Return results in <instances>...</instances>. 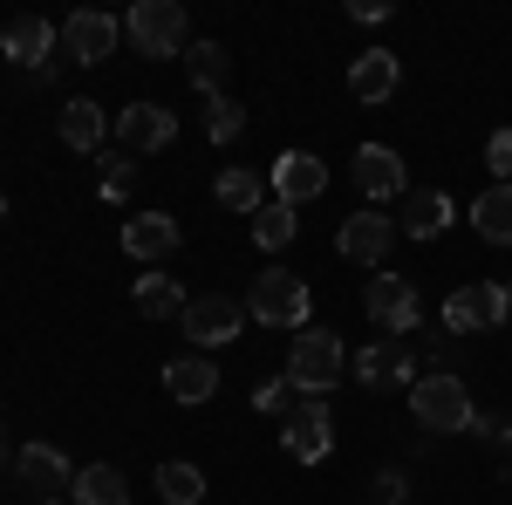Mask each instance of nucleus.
Returning <instances> with one entry per match:
<instances>
[{
	"label": "nucleus",
	"mask_w": 512,
	"mask_h": 505,
	"mask_svg": "<svg viewBox=\"0 0 512 505\" xmlns=\"http://www.w3.org/2000/svg\"><path fill=\"white\" fill-rule=\"evenodd\" d=\"M185 308H192V301H185V287H178L171 273H144V280H137V314H144V321H185Z\"/></svg>",
	"instance_id": "412c9836"
},
{
	"label": "nucleus",
	"mask_w": 512,
	"mask_h": 505,
	"mask_svg": "<svg viewBox=\"0 0 512 505\" xmlns=\"http://www.w3.org/2000/svg\"><path fill=\"white\" fill-rule=\"evenodd\" d=\"M362 314H369L383 335H403V328H417L424 301H417V287H410V280H396V273H376V280L362 287Z\"/></svg>",
	"instance_id": "0eeeda50"
},
{
	"label": "nucleus",
	"mask_w": 512,
	"mask_h": 505,
	"mask_svg": "<svg viewBox=\"0 0 512 505\" xmlns=\"http://www.w3.org/2000/svg\"><path fill=\"white\" fill-rule=\"evenodd\" d=\"M130 185H137L130 151H110V157H103V198H130Z\"/></svg>",
	"instance_id": "c756f323"
},
{
	"label": "nucleus",
	"mask_w": 512,
	"mask_h": 505,
	"mask_svg": "<svg viewBox=\"0 0 512 505\" xmlns=\"http://www.w3.org/2000/svg\"><path fill=\"white\" fill-rule=\"evenodd\" d=\"M355 185H362L369 205L396 198V192H403V157H396L390 144H362V151H355Z\"/></svg>",
	"instance_id": "a211bd4d"
},
{
	"label": "nucleus",
	"mask_w": 512,
	"mask_h": 505,
	"mask_svg": "<svg viewBox=\"0 0 512 505\" xmlns=\"http://www.w3.org/2000/svg\"><path fill=\"white\" fill-rule=\"evenodd\" d=\"M355 383L362 389H396V383H417V355L403 335H383V342H369V349H355Z\"/></svg>",
	"instance_id": "1a4fd4ad"
},
{
	"label": "nucleus",
	"mask_w": 512,
	"mask_h": 505,
	"mask_svg": "<svg viewBox=\"0 0 512 505\" xmlns=\"http://www.w3.org/2000/svg\"><path fill=\"white\" fill-rule=\"evenodd\" d=\"M472 226H478V239L512 246V185H485V192L472 198Z\"/></svg>",
	"instance_id": "4be33fe9"
},
{
	"label": "nucleus",
	"mask_w": 512,
	"mask_h": 505,
	"mask_svg": "<svg viewBox=\"0 0 512 505\" xmlns=\"http://www.w3.org/2000/svg\"><path fill=\"white\" fill-rule=\"evenodd\" d=\"M506 471H512V437H506Z\"/></svg>",
	"instance_id": "c9c22d12"
},
{
	"label": "nucleus",
	"mask_w": 512,
	"mask_h": 505,
	"mask_svg": "<svg viewBox=\"0 0 512 505\" xmlns=\"http://www.w3.org/2000/svg\"><path fill=\"white\" fill-rule=\"evenodd\" d=\"M123 35H130V48H137L144 62H171V55L192 48V28H185V7H178V0H137V7L123 14Z\"/></svg>",
	"instance_id": "7ed1b4c3"
},
{
	"label": "nucleus",
	"mask_w": 512,
	"mask_h": 505,
	"mask_svg": "<svg viewBox=\"0 0 512 505\" xmlns=\"http://www.w3.org/2000/svg\"><path fill=\"white\" fill-rule=\"evenodd\" d=\"M246 314H253L260 328H287V335H301L308 314H315V294H308V280L267 267L260 280H253V294H246Z\"/></svg>",
	"instance_id": "20e7f679"
},
{
	"label": "nucleus",
	"mask_w": 512,
	"mask_h": 505,
	"mask_svg": "<svg viewBox=\"0 0 512 505\" xmlns=\"http://www.w3.org/2000/svg\"><path fill=\"white\" fill-rule=\"evenodd\" d=\"M506 314H512V287H499V280H478V287H458V294L444 301V328L478 335V328H506Z\"/></svg>",
	"instance_id": "423d86ee"
},
{
	"label": "nucleus",
	"mask_w": 512,
	"mask_h": 505,
	"mask_svg": "<svg viewBox=\"0 0 512 505\" xmlns=\"http://www.w3.org/2000/svg\"><path fill=\"white\" fill-rule=\"evenodd\" d=\"M117 137H123V151H130V157H158V151H171L178 117H171L164 103H130V110L117 117Z\"/></svg>",
	"instance_id": "f8f14e48"
},
{
	"label": "nucleus",
	"mask_w": 512,
	"mask_h": 505,
	"mask_svg": "<svg viewBox=\"0 0 512 505\" xmlns=\"http://www.w3.org/2000/svg\"><path fill=\"white\" fill-rule=\"evenodd\" d=\"M55 28H48V21H41V14H14V21H7V28H0V55H7V62H21V69H48V55H55Z\"/></svg>",
	"instance_id": "dca6fc26"
},
{
	"label": "nucleus",
	"mask_w": 512,
	"mask_h": 505,
	"mask_svg": "<svg viewBox=\"0 0 512 505\" xmlns=\"http://www.w3.org/2000/svg\"><path fill=\"white\" fill-rule=\"evenodd\" d=\"M267 185H274L280 205H308V198L328 192V164H321L315 151H280V157H274V178H267Z\"/></svg>",
	"instance_id": "4468645a"
},
{
	"label": "nucleus",
	"mask_w": 512,
	"mask_h": 505,
	"mask_svg": "<svg viewBox=\"0 0 512 505\" xmlns=\"http://www.w3.org/2000/svg\"><path fill=\"white\" fill-rule=\"evenodd\" d=\"M103 130H110V123H103V110H96L89 96H69V103L55 110V137H62L69 151H103Z\"/></svg>",
	"instance_id": "6ab92c4d"
},
{
	"label": "nucleus",
	"mask_w": 512,
	"mask_h": 505,
	"mask_svg": "<svg viewBox=\"0 0 512 505\" xmlns=\"http://www.w3.org/2000/svg\"><path fill=\"white\" fill-rule=\"evenodd\" d=\"M164 389H171L178 403H212L219 369H212L205 355H171V362H164Z\"/></svg>",
	"instance_id": "aec40b11"
},
{
	"label": "nucleus",
	"mask_w": 512,
	"mask_h": 505,
	"mask_svg": "<svg viewBox=\"0 0 512 505\" xmlns=\"http://www.w3.org/2000/svg\"><path fill=\"white\" fill-rule=\"evenodd\" d=\"M349 14H355V21H390V7H383V0H349Z\"/></svg>",
	"instance_id": "72a5a7b5"
},
{
	"label": "nucleus",
	"mask_w": 512,
	"mask_h": 505,
	"mask_svg": "<svg viewBox=\"0 0 512 505\" xmlns=\"http://www.w3.org/2000/svg\"><path fill=\"white\" fill-rule=\"evenodd\" d=\"M14 471H21V485H28V492H41V499H62V492H76V465H69L55 444H41V437L14 451Z\"/></svg>",
	"instance_id": "ddd939ff"
},
{
	"label": "nucleus",
	"mask_w": 512,
	"mask_h": 505,
	"mask_svg": "<svg viewBox=\"0 0 512 505\" xmlns=\"http://www.w3.org/2000/svg\"><path fill=\"white\" fill-rule=\"evenodd\" d=\"M390 246H396V219H383L376 205H362V212H349V219L335 226V253L355 260V267H383Z\"/></svg>",
	"instance_id": "39448f33"
},
{
	"label": "nucleus",
	"mask_w": 512,
	"mask_h": 505,
	"mask_svg": "<svg viewBox=\"0 0 512 505\" xmlns=\"http://www.w3.org/2000/svg\"><path fill=\"white\" fill-rule=\"evenodd\" d=\"M41 505H62V499H41Z\"/></svg>",
	"instance_id": "4c0bfd02"
},
{
	"label": "nucleus",
	"mask_w": 512,
	"mask_h": 505,
	"mask_svg": "<svg viewBox=\"0 0 512 505\" xmlns=\"http://www.w3.org/2000/svg\"><path fill=\"white\" fill-rule=\"evenodd\" d=\"M403 499V478L396 471H376V505H396Z\"/></svg>",
	"instance_id": "473e14b6"
},
{
	"label": "nucleus",
	"mask_w": 512,
	"mask_h": 505,
	"mask_svg": "<svg viewBox=\"0 0 512 505\" xmlns=\"http://www.w3.org/2000/svg\"><path fill=\"white\" fill-rule=\"evenodd\" d=\"M7 465H14V458H7V437H0V471H7Z\"/></svg>",
	"instance_id": "f704fd0d"
},
{
	"label": "nucleus",
	"mask_w": 512,
	"mask_h": 505,
	"mask_svg": "<svg viewBox=\"0 0 512 505\" xmlns=\"http://www.w3.org/2000/svg\"><path fill=\"white\" fill-rule=\"evenodd\" d=\"M328 444H335V417H328V403L308 396L287 424H280V451L294 458V465H321L328 458Z\"/></svg>",
	"instance_id": "6e6552de"
},
{
	"label": "nucleus",
	"mask_w": 512,
	"mask_h": 505,
	"mask_svg": "<svg viewBox=\"0 0 512 505\" xmlns=\"http://www.w3.org/2000/svg\"><path fill=\"white\" fill-rule=\"evenodd\" d=\"M76 505H130L123 471L117 465H82L76 471Z\"/></svg>",
	"instance_id": "a878e982"
},
{
	"label": "nucleus",
	"mask_w": 512,
	"mask_h": 505,
	"mask_svg": "<svg viewBox=\"0 0 512 505\" xmlns=\"http://www.w3.org/2000/svg\"><path fill=\"white\" fill-rule=\"evenodd\" d=\"M485 171H492L499 185H512V130H492V137H485Z\"/></svg>",
	"instance_id": "2f4dec72"
},
{
	"label": "nucleus",
	"mask_w": 512,
	"mask_h": 505,
	"mask_svg": "<svg viewBox=\"0 0 512 505\" xmlns=\"http://www.w3.org/2000/svg\"><path fill=\"white\" fill-rule=\"evenodd\" d=\"M410 417L431 437H458V430H472L478 410H472V389L458 383V369H431V376L410 383Z\"/></svg>",
	"instance_id": "f257e3e1"
},
{
	"label": "nucleus",
	"mask_w": 512,
	"mask_h": 505,
	"mask_svg": "<svg viewBox=\"0 0 512 505\" xmlns=\"http://www.w3.org/2000/svg\"><path fill=\"white\" fill-rule=\"evenodd\" d=\"M239 130H246V110H239L233 96H226V89L205 96V137H212V144H233Z\"/></svg>",
	"instance_id": "c85d7f7f"
},
{
	"label": "nucleus",
	"mask_w": 512,
	"mask_h": 505,
	"mask_svg": "<svg viewBox=\"0 0 512 505\" xmlns=\"http://www.w3.org/2000/svg\"><path fill=\"white\" fill-rule=\"evenodd\" d=\"M451 226V198L444 192H403V239H437Z\"/></svg>",
	"instance_id": "5701e85b"
},
{
	"label": "nucleus",
	"mask_w": 512,
	"mask_h": 505,
	"mask_svg": "<svg viewBox=\"0 0 512 505\" xmlns=\"http://www.w3.org/2000/svg\"><path fill=\"white\" fill-rule=\"evenodd\" d=\"M158 499L164 505H198V499H205V471H198V465H178V458H171V465H158Z\"/></svg>",
	"instance_id": "cd10ccee"
},
{
	"label": "nucleus",
	"mask_w": 512,
	"mask_h": 505,
	"mask_svg": "<svg viewBox=\"0 0 512 505\" xmlns=\"http://www.w3.org/2000/svg\"><path fill=\"white\" fill-rule=\"evenodd\" d=\"M226 69H233V55H226L219 41H192V48H185V76H192L198 96H219V89H226Z\"/></svg>",
	"instance_id": "b1692460"
},
{
	"label": "nucleus",
	"mask_w": 512,
	"mask_h": 505,
	"mask_svg": "<svg viewBox=\"0 0 512 505\" xmlns=\"http://www.w3.org/2000/svg\"><path fill=\"white\" fill-rule=\"evenodd\" d=\"M117 35H123V21L117 14H96V7H82V14L62 21V48H69V62H82V69L110 62L117 55Z\"/></svg>",
	"instance_id": "9d476101"
},
{
	"label": "nucleus",
	"mask_w": 512,
	"mask_h": 505,
	"mask_svg": "<svg viewBox=\"0 0 512 505\" xmlns=\"http://www.w3.org/2000/svg\"><path fill=\"white\" fill-rule=\"evenodd\" d=\"M212 192H219V205H226V212H246V219L267 205V185H260L253 171H239V164H233V171H219V185H212Z\"/></svg>",
	"instance_id": "bb28decb"
},
{
	"label": "nucleus",
	"mask_w": 512,
	"mask_h": 505,
	"mask_svg": "<svg viewBox=\"0 0 512 505\" xmlns=\"http://www.w3.org/2000/svg\"><path fill=\"white\" fill-rule=\"evenodd\" d=\"M342 376H349V349H342L335 328H301L287 342V383L301 389V396H328Z\"/></svg>",
	"instance_id": "f03ea898"
},
{
	"label": "nucleus",
	"mask_w": 512,
	"mask_h": 505,
	"mask_svg": "<svg viewBox=\"0 0 512 505\" xmlns=\"http://www.w3.org/2000/svg\"><path fill=\"white\" fill-rule=\"evenodd\" d=\"M294 396H301V389L287 383V376H280V383H260V396H253V403H260V410H267V417H280V424H287V417H294V410H301V403H294Z\"/></svg>",
	"instance_id": "7c9ffc66"
},
{
	"label": "nucleus",
	"mask_w": 512,
	"mask_h": 505,
	"mask_svg": "<svg viewBox=\"0 0 512 505\" xmlns=\"http://www.w3.org/2000/svg\"><path fill=\"white\" fill-rule=\"evenodd\" d=\"M123 253H130V260H171V253H178V219H171V212H137V219H123Z\"/></svg>",
	"instance_id": "f3484780"
},
{
	"label": "nucleus",
	"mask_w": 512,
	"mask_h": 505,
	"mask_svg": "<svg viewBox=\"0 0 512 505\" xmlns=\"http://www.w3.org/2000/svg\"><path fill=\"white\" fill-rule=\"evenodd\" d=\"M294 233H301L294 205H280V198H267V205L253 212V246H260V253H280V246H294Z\"/></svg>",
	"instance_id": "393cba45"
},
{
	"label": "nucleus",
	"mask_w": 512,
	"mask_h": 505,
	"mask_svg": "<svg viewBox=\"0 0 512 505\" xmlns=\"http://www.w3.org/2000/svg\"><path fill=\"white\" fill-rule=\"evenodd\" d=\"M396 89H403V62H396L390 48H362V55L349 62V96L355 103L376 110V103H390Z\"/></svg>",
	"instance_id": "2eb2a0df"
},
{
	"label": "nucleus",
	"mask_w": 512,
	"mask_h": 505,
	"mask_svg": "<svg viewBox=\"0 0 512 505\" xmlns=\"http://www.w3.org/2000/svg\"><path fill=\"white\" fill-rule=\"evenodd\" d=\"M0 219H7V198H0Z\"/></svg>",
	"instance_id": "e433bc0d"
},
{
	"label": "nucleus",
	"mask_w": 512,
	"mask_h": 505,
	"mask_svg": "<svg viewBox=\"0 0 512 505\" xmlns=\"http://www.w3.org/2000/svg\"><path fill=\"white\" fill-rule=\"evenodd\" d=\"M246 321H253V314L239 308L233 294H198L192 308H185V335H192L198 349H219V342H239Z\"/></svg>",
	"instance_id": "9b49d317"
}]
</instances>
